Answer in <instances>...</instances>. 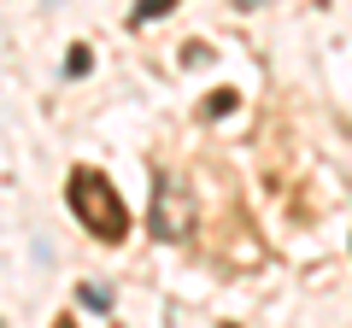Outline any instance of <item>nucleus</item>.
I'll return each mask as SVG.
<instances>
[{"mask_svg": "<svg viewBox=\"0 0 352 328\" xmlns=\"http://www.w3.org/2000/svg\"><path fill=\"white\" fill-rule=\"evenodd\" d=\"M65 200H71V211L82 217V229H94L100 240H124L129 235V211H124V200L112 194V182H106L100 170H71Z\"/></svg>", "mask_w": 352, "mask_h": 328, "instance_id": "obj_1", "label": "nucleus"}, {"mask_svg": "<svg viewBox=\"0 0 352 328\" xmlns=\"http://www.w3.org/2000/svg\"><path fill=\"white\" fill-rule=\"evenodd\" d=\"M153 223H159V235H188V205H182V188H176V182H159Z\"/></svg>", "mask_w": 352, "mask_h": 328, "instance_id": "obj_2", "label": "nucleus"}, {"mask_svg": "<svg viewBox=\"0 0 352 328\" xmlns=\"http://www.w3.org/2000/svg\"><path fill=\"white\" fill-rule=\"evenodd\" d=\"M170 6H176V0H141V6H135V24H153V18L170 12Z\"/></svg>", "mask_w": 352, "mask_h": 328, "instance_id": "obj_3", "label": "nucleus"}, {"mask_svg": "<svg viewBox=\"0 0 352 328\" xmlns=\"http://www.w3.org/2000/svg\"><path fill=\"white\" fill-rule=\"evenodd\" d=\"M88 65H94V59H88V47H71V59H65V71H71V76H82Z\"/></svg>", "mask_w": 352, "mask_h": 328, "instance_id": "obj_4", "label": "nucleus"}, {"mask_svg": "<svg viewBox=\"0 0 352 328\" xmlns=\"http://www.w3.org/2000/svg\"><path fill=\"white\" fill-rule=\"evenodd\" d=\"M59 328H71V323H59Z\"/></svg>", "mask_w": 352, "mask_h": 328, "instance_id": "obj_5", "label": "nucleus"}]
</instances>
